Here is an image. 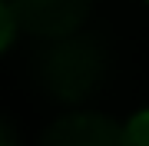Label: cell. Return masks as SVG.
Here are the masks:
<instances>
[{
    "label": "cell",
    "instance_id": "cell-1",
    "mask_svg": "<svg viewBox=\"0 0 149 146\" xmlns=\"http://www.w3.org/2000/svg\"><path fill=\"white\" fill-rule=\"evenodd\" d=\"M106 73V53L90 37H60L37 60V80L53 100L80 103L100 87Z\"/></svg>",
    "mask_w": 149,
    "mask_h": 146
},
{
    "label": "cell",
    "instance_id": "cell-2",
    "mask_svg": "<svg viewBox=\"0 0 149 146\" xmlns=\"http://www.w3.org/2000/svg\"><path fill=\"white\" fill-rule=\"evenodd\" d=\"M17 27H23L33 37L60 40L83 27L90 13V0H10Z\"/></svg>",
    "mask_w": 149,
    "mask_h": 146
},
{
    "label": "cell",
    "instance_id": "cell-3",
    "mask_svg": "<svg viewBox=\"0 0 149 146\" xmlns=\"http://www.w3.org/2000/svg\"><path fill=\"white\" fill-rule=\"evenodd\" d=\"M40 146H123V126L103 113L76 110L50 123Z\"/></svg>",
    "mask_w": 149,
    "mask_h": 146
},
{
    "label": "cell",
    "instance_id": "cell-4",
    "mask_svg": "<svg viewBox=\"0 0 149 146\" xmlns=\"http://www.w3.org/2000/svg\"><path fill=\"white\" fill-rule=\"evenodd\" d=\"M123 146H149V110L136 113L123 126Z\"/></svg>",
    "mask_w": 149,
    "mask_h": 146
},
{
    "label": "cell",
    "instance_id": "cell-5",
    "mask_svg": "<svg viewBox=\"0 0 149 146\" xmlns=\"http://www.w3.org/2000/svg\"><path fill=\"white\" fill-rule=\"evenodd\" d=\"M17 17H13V10H10V3H3L0 0V50H7L13 43V37H17Z\"/></svg>",
    "mask_w": 149,
    "mask_h": 146
},
{
    "label": "cell",
    "instance_id": "cell-6",
    "mask_svg": "<svg viewBox=\"0 0 149 146\" xmlns=\"http://www.w3.org/2000/svg\"><path fill=\"white\" fill-rule=\"evenodd\" d=\"M0 146H17V143H10V140H3V143H0Z\"/></svg>",
    "mask_w": 149,
    "mask_h": 146
},
{
    "label": "cell",
    "instance_id": "cell-7",
    "mask_svg": "<svg viewBox=\"0 0 149 146\" xmlns=\"http://www.w3.org/2000/svg\"><path fill=\"white\" fill-rule=\"evenodd\" d=\"M3 140H7V136H3V126H0V143H3Z\"/></svg>",
    "mask_w": 149,
    "mask_h": 146
}]
</instances>
